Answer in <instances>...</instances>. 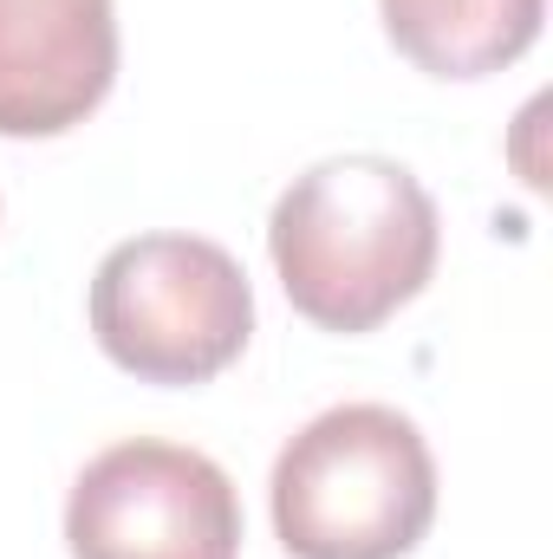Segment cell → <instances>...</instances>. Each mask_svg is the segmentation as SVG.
Instances as JSON below:
<instances>
[{"label": "cell", "mask_w": 553, "mask_h": 559, "mask_svg": "<svg viewBox=\"0 0 553 559\" xmlns=\"http://www.w3.org/2000/svg\"><path fill=\"white\" fill-rule=\"evenodd\" d=\"M268 254L299 319L378 332L436 274L443 222L430 189L391 156H326L280 189Z\"/></svg>", "instance_id": "cell-1"}, {"label": "cell", "mask_w": 553, "mask_h": 559, "mask_svg": "<svg viewBox=\"0 0 553 559\" xmlns=\"http://www.w3.org/2000/svg\"><path fill=\"white\" fill-rule=\"evenodd\" d=\"M268 495L293 559H404L436 521V455L391 404H332L286 436Z\"/></svg>", "instance_id": "cell-2"}, {"label": "cell", "mask_w": 553, "mask_h": 559, "mask_svg": "<svg viewBox=\"0 0 553 559\" xmlns=\"http://www.w3.org/2000/svg\"><path fill=\"white\" fill-rule=\"evenodd\" d=\"M92 332L143 384H209L248 352L255 286L209 235H138L92 274Z\"/></svg>", "instance_id": "cell-3"}, {"label": "cell", "mask_w": 553, "mask_h": 559, "mask_svg": "<svg viewBox=\"0 0 553 559\" xmlns=\"http://www.w3.org/2000/svg\"><path fill=\"white\" fill-rule=\"evenodd\" d=\"M66 547L72 559H242V495L202 449L131 436L79 468Z\"/></svg>", "instance_id": "cell-4"}, {"label": "cell", "mask_w": 553, "mask_h": 559, "mask_svg": "<svg viewBox=\"0 0 553 559\" xmlns=\"http://www.w3.org/2000/svg\"><path fill=\"white\" fill-rule=\"evenodd\" d=\"M118 85L111 0H0V138H66Z\"/></svg>", "instance_id": "cell-5"}, {"label": "cell", "mask_w": 553, "mask_h": 559, "mask_svg": "<svg viewBox=\"0 0 553 559\" xmlns=\"http://www.w3.org/2000/svg\"><path fill=\"white\" fill-rule=\"evenodd\" d=\"M378 20L416 72L489 79L541 39L548 0H378Z\"/></svg>", "instance_id": "cell-6"}]
</instances>
